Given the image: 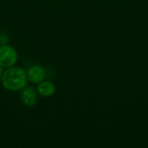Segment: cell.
I'll list each match as a JSON object with an SVG mask.
<instances>
[{"label": "cell", "instance_id": "cell-1", "mask_svg": "<svg viewBox=\"0 0 148 148\" xmlns=\"http://www.w3.org/2000/svg\"><path fill=\"white\" fill-rule=\"evenodd\" d=\"M2 83L4 88L9 91H18L23 89L28 81L27 73L21 68L10 67L3 73Z\"/></svg>", "mask_w": 148, "mask_h": 148}, {"label": "cell", "instance_id": "cell-2", "mask_svg": "<svg viewBox=\"0 0 148 148\" xmlns=\"http://www.w3.org/2000/svg\"><path fill=\"white\" fill-rule=\"evenodd\" d=\"M17 60V54L14 48L7 44L0 46V67L10 68Z\"/></svg>", "mask_w": 148, "mask_h": 148}, {"label": "cell", "instance_id": "cell-3", "mask_svg": "<svg viewBox=\"0 0 148 148\" xmlns=\"http://www.w3.org/2000/svg\"><path fill=\"white\" fill-rule=\"evenodd\" d=\"M26 73L28 80L35 84H38L41 82H42L46 75L45 69L39 65H33L29 67Z\"/></svg>", "mask_w": 148, "mask_h": 148}, {"label": "cell", "instance_id": "cell-4", "mask_svg": "<svg viewBox=\"0 0 148 148\" xmlns=\"http://www.w3.org/2000/svg\"><path fill=\"white\" fill-rule=\"evenodd\" d=\"M21 100L23 103L27 107H32L37 100V95L32 87H24L21 95Z\"/></svg>", "mask_w": 148, "mask_h": 148}, {"label": "cell", "instance_id": "cell-5", "mask_svg": "<svg viewBox=\"0 0 148 148\" xmlns=\"http://www.w3.org/2000/svg\"><path fill=\"white\" fill-rule=\"evenodd\" d=\"M37 91L38 93L44 97H50L55 94L56 91V86L50 82H41L38 83L37 86Z\"/></svg>", "mask_w": 148, "mask_h": 148}, {"label": "cell", "instance_id": "cell-6", "mask_svg": "<svg viewBox=\"0 0 148 148\" xmlns=\"http://www.w3.org/2000/svg\"><path fill=\"white\" fill-rule=\"evenodd\" d=\"M9 37L6 32L3 30H0V45H4L8 42Z\"/></svg>", "mask_w": 148, "mask_h": 148}, {"label": "cell", "instance_id": "cell-7", "mask_svg": "<svg viewBox=\"0 0 148 148\" xmlns=\"http://www.w3.org/2000/svg\"><path fill=\"white\" fill-rule=\"evenodd\" d=\"M3 68H2V67H0V80L2 79V75H3Z\"/></svg>", "mask_w": 148, "mask_h": 148}]
</instances>
